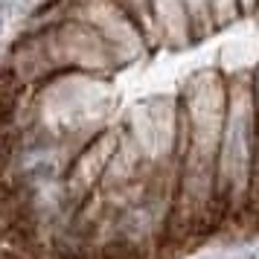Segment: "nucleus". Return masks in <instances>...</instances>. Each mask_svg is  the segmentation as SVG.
<instances>
[{
	"label": "nucleus",
	"instance_id": "nucleus-1",
	"mask_svg": "<svg viewBox=\"0 0 259 259\" xmlns=\"http://www.w3.org/2000/svg\"><path fill=\"white\" fill-rule=\"evenodd\" d=\"M259 163V102L253 79H236L227 96V119L219 146V195L250 189Z\"/></svg>",
	"mask_w": 259,
	"mask_h": 259
}]
</instances>
